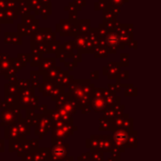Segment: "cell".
Wrapping results in <instances>:
<instances>
[{"instance_id":"cell-2","label":"cell","mask_w":161,"mask_h":161,"mask_svg":"<svg viewBox=\"0 0 161 161\" xmlns=\"http://www.w3.org/2000/svg\"><path fill=\"white\" fill-rule=\"evenodd\" d=\"M108 42L111 45H114L115 43L118 42V37L114 34H110L108 37Z\"/></svg>"},{"instance_id":"cell-1","label":"cell","mask_w":161,"mask_h":161,"mask_svg":"<svg viewBox=\"0 0 161 161\" xmlns=\"http://www.w3.org/2000/svg\"><path fill=\"white\" fill-rule=\"evenodd\" d=\"M115 139L118 142L122 143V142H125L126 141V135L123 131H120L115 135Z\"/></svg>"}]
</instances>
